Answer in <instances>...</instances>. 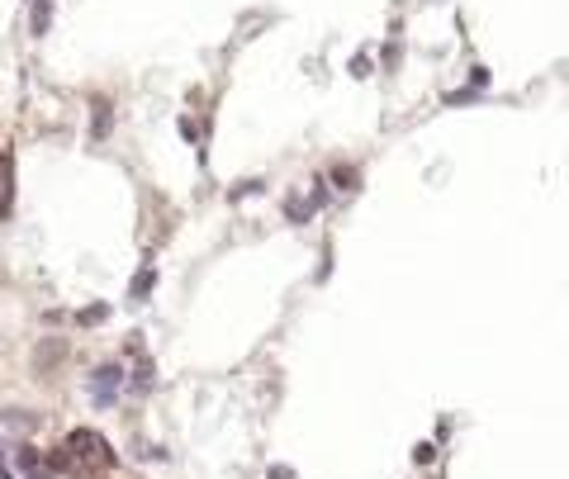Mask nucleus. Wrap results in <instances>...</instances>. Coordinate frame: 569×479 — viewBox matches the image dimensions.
Returning a JSON list of instances; mask_svg holds the SVG:
<instances>
[{
    "mask_svg": "<svg viewBox=\"0 0 569 479\" xmlns=\"http://www.w3.org/2000/svg\"><path fill=\"white\" fill-rule=\"evenodd\" d=\"M67 451H76V465H95V470H105V465H114V451H109V441L100 437V432H90V427H76L72 437H67Z\"/></svg>",
    "mask_w": 569,
    "mask_h": 479,
    "instance_id": "obj_1",
    "label": "nucleus"
},
{
    "mask_svg": "<svg viewBox=\"0 0 569 479\" xmlns=\"http://www.w3.org/2000/svg\"><path fill=\"white\" fill-rule=\"evenodd\" d=\"M85 384H90V399L100 403V408H114L119 389H124V371H119V366H95Z\"/></svg>",
    "mask_w": 569,
    "mask_h": 479,
    "instance_id": "obj_2",
    "label": "nucleus"
},
{
    "mask_svg": "<svg viewBox=\"0 0 569 479\" xmlns=\"http://www.w3.org/2000/svg\"><path fill=\"white\" fill-rule=\"evenodd\" d=\"M62 356H67V346L57 342V337H48V342H38V351H33V366H38V375H43V371H53V366L62 361Z\"/></svg>",
    "mask_w": 569,
    "mask_h": 479,
    "instance_id": "obj_3",
    "label": "nucleus"
},
{
    "mask_svg": "<svg viewBox=\"0 0 569 479\" xmlns=\"http://www.w3.org/2000/svg\"><path fill=\"white\" fill-rule=\"evenodd\" d=\"M152 285H157V266L147 261V266H142V270L133 275V285H129V299H133V304H142V299L152 294Z\"/></svg>",
    "mask_w": 569,
    "mask_h": 479,
    "instance_id": "obj_4",
    "label": "nucleus"
},
{
    "mask_svg": "<svg viewBox=\"0 0 569 479\" xmlns=\"http://www.w3.org/2000/svg\"><path fill=\"white\" fill-rule=\"evenodd\" d=\"M19 470H24V479H53V475H48V465L28 451V446H19Z\"/></svg>",
    "mask_w": 569,
    "mask_h": 479,
    "instance_id": "obj_5",
    "label": "nucleus"
},
{
    "mask_svg": "<svg viewBox=\"0 0 569 479\" xmlns=\"http://www.w3.org/2000/svg\"><path fill=\"white\" fill-rule=\"evenodd\" d=\"M0 423H5V427H19V432H28V427L38 423V418H33V413H24V408H10V413H0Z\"/></svg>",
    "mask_w": 569,
    "mask_h": 479,
    "instance_id": "obj_6",
    "label": "nucleus"
},
{
    "mask_svg": "<svg viewBox=\"0 0 569 479\" xmlns=\"http://www.w3.org/2000/svg\"><path fill=\"white\" fill-rule=\"evenodd\" d=\"M152 384V366H138V375H133V389H147Z\"/></svg>",
    "mask_w": 569,
    "mask_h": 479,
    "instance_id": "obj_7",
    "label": "nucleus"
},
{
    "mask_svg": "<svg viewBox=\"0 0 569 479\" xmlns=\"http://www.w3.org/2000/svg\"><path fill=\"white\" fill-rule=\"evenodd\" d=\"M100 318H105V304H95V309H85L81 314V323H100Z\"/></svg>",
    "mask_w": 569,
    "mask_h": 479,
    "instance_id": "obj_8",
    "label": "nucleus"
}]
</instances>
